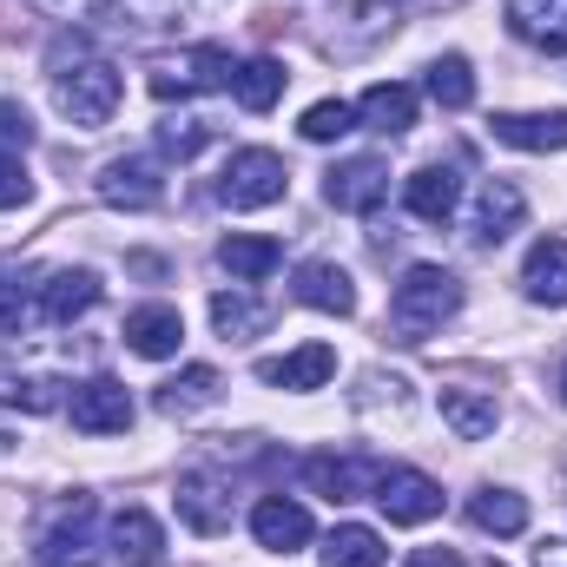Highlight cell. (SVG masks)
Returning a JSON list of instances; mask_svg holds the SVG:
<instances>
[{
  "mask_svg": "<svg viewBox=\"0 0 567 567\" xmlns=\"http://www.w3.org/2000/svg\"><path fill=\"white\" fill-rule=\"evenodd\" d=\"M370 495H377V508H383L396 528H423V522L442 515V482H429L423 468H383Z\"/></svg>",
  "mask_w": 567,
  "mask_h": 567,
  "instance_id": "cell-5",
  "label": "cell"
},
{
  "mask_svg": "<svg viewBox=\"0 0 567 567\" xmlns=\"http://www.w3.org/2000/svg\"><path fill=\"white\" fill-rule=\"evenodd\" d=\"M47 73H53V106L73 120V126H106L113 113H120V73H113V60H100L93 53V40L86 33H60L53 47H47Z\"/></svg>",
  "mask_w": 567,
  "mask_h": 567,
  "instance_id": "cell-1",
  "label": "cell"
},
{
  "mask_svg": "<svg viewBox=\"0 0 567 567\" xmlns=\"http://www.w3.org/2000/svg\"><path fill=\"white\" fill-rule=\"evenodd\" d=\"M178 522L192 528V535H225L231 528V495H225V482L218 475H205V468H192V475H178Z\"/></svg>",
  "mask_w": 567,
  "mask_h": 567,
  "instance_id": "cell-11",
  "label": "cell"
},
{
  "mask_svg": "<svg viewBox=\"0 0 567 567\" xmlns=\"http://www.w3.org/2000/svg\"><path fill=\"white\" fill-rule=\"evenodd\" d=\"M330 377H337V350L330 343H303L290 357H265L258 363V383H271V390H323Z\"/></svg>",
  "mask_w": 567,
  "mask_h": 567,
  "instance_id": "cell-14",
  "label": "cell"
},
{
  "mask_svg": "<svg viewBox=\"0 0 567 567\" xmlns=\"http://www.w3.org/2000/svg\"><path fill=\"white\" fill-rule=\"evenodd\" d=\"M429 100H435V106H449V113L475 106V73H468V60H462V53H442V60L429 66Z\"/></svg>",
  "mask_w": 567,
  "mask_h": 567,
  "instance_id": "cell-31",
  "label": "cell"
},
{
  "mask_svg": "<svg viewBox=\"0 0 567 567\" xmlns=\"http://www.w3.org/2000/svg\"><path fill=\"white\" fill-rule=\"evenodd\" d=\"M297 303H310V310H323V317H350V310H357V284H350L343 265L317 258V265L297 271Z\"/></svg>",
  "mask_w": 567,
  "mask_h": 567,
  "instance_id": "cell-21",
  "label": "cell"
},
{
  "mask_svg": "<svg viewBox=\"0 0 567 567\" xmlns=\"http://www.w3.org/2000/svg\"><path fill=\"white\" fill-rule=\"evenodd\" d=\"M225 396V377L212 370V363H192V370H178L172 383H158V410L165 416H198V410H212Z\"/></svg>",
  "mask_w": 567,
  "mask_h": 567,
  "instance_id": "cell-24",
  "label": "cell"
},
{
  "mask_svg": "<svg viewBox=\"0 0 567 567\" xmlns=\"http://www.w3.org/2000/svg\"><path fill=\"white\" fill-rule=\"evenodd\" d=\"M350 126H357V106H343V100H317V106H310V113L297 120V133H303L310 145H330V140H343Z\"/></svg>",
  "mask_w": 567,
  "mask_h": 567,
  "instance_id": "cell-33",
  "label": "cell"
},
{
  "mask_svg": "<svg viewBox=\"0 0 567 567\" xmlns=\"http://www.w3.org/2000/svg\"><path fill=\"white\" fill-rule=\"evenodd\" d=\"M468 522H475L482 535H522V528H528V502H522L515 488H482V495L468 502Z\"/></svg>",
  "mask_w": 567,
  "mask_h": 567,
  "instance_id": "cell-30",
  "label": "cell"
},
{
  "mask_svg": "<svg viewBox=\"0 0 567 567\" xmlns=\"http://www.w3.org/2000/svg\"><path fill=\"white\" fill-rule=\"evenodd\" d=\"M383 561H390V548L363 522H343V528L323 535V567H383Z\"/></svg>",
  "mask_w": 567,
  "mask_h": 567,
  "instance_id": "cell-28",
  "label": "cell"
},
{
  "mask_svg": "<svg viewBox=\"0 0 567 567\" xmlns=\"http://www.w3.org/2000/svg\"><path fill=\"white\" fill-rule=\"evenodd\" d=\"M284 185H290V172H284L278 152L245 145V152H231L225 172H218V205H231V212H265V205L284 198Z\"/></svg>",
  "mask_w": 567,
  "mask_h": 567,
  "instance_id": "cell-3",
  "label": "cell"
},
{
  "mask_svg": "<svg viewBox=\"0 0 567 567\" xmlns=\"http://www.w3.org/2000/svg\"><path fill=\"white\" fill-rule=\"evenodd\" d=\"M120 337H126L133 357H152V363H158V357H178V343H185V317H178L172 303H140V310L126 317Z\"/></svg>",
  "mask_w": 567,
  "mask_h": 567,
  "instance_id": "cell-17",
  "label": "cell"
},
{
  "mask_svg": "<svg viewBox=\"0 0 567 567\" xmlns=\"http://www.w3.org/2000/svg\"><path fill=\"white\" fill-rule=\"evenodd\" d=\"M218 265L231 271V284H265L284 265V245L278 238H251V231H231L218 245Z\"/></svg>",
  "mask_w": 567,
  "mask_h": 567,
  "instance_id": "cell-25",
  "label": "cell"
},
{
  "mask_svg": "<svg viewBox=\"0 0 567 567\" xmlns=\"http://www.w3.org/2000/svg\"><path fill=\"white\" fill-rule=\"evenodd\" d=\"M522 218H528V198H522V185H508V178H488L482 185V205H475V218H468V238L475 245H508L515 231H522Z\"/></svg>",
  "mask_w": 567,
  "mask_h": 567,
  "instance_id": "cell-10",
  "label": "cell"
},
{
  "mask_svg": "<svg viewBox=\"0 0 567 567\" xmlns=\"http://www.w3.org/2000/svg\"><path fill=\"white\" fill-rule=\"evenodd\" d=\"M403 567H462V555H455V548H416Z\"/></svg>",
  "mask_w": 567,
  "mask_h": 567,
  "instance_id": "cell-38",
  "label": "cell"
},
{
  "mask_svg": "<svg viewBox=\"0 0 567 567\" xmlns=\"http://www.w3.org/2000/svg\"><path fill=\"white\" fill-rule=\"evenodd\" d=\"M323 198L337 212H377L390 198V165L383 158H343L323 172Z\"/></svg>",
  "mask_w": 567,
  "mask_h": 567,
  "instance_id": "cell-9",
  "label": "cell"
},
{
  "mask_svg": "<svg viewBox=\"0 0 567 567\" xmlns=\"http://www.w3.org/2000/svg\"><path fill=\"white\" fill-rule=\"evenodd\" d=\"M508 33L542 53H567V0H508Z\"/></svg>",
  "mask_w": 567,
  "mask_h": 567,
  "instance_id": "cell-18",
  "label": "cell"
},
{
  "mask_svg": "<svg viewBox=\"0 0 567 567\" xmlns=\"http://www.w3.org/2000/svg\"><path fill=\"white\" fill-rule=\"evenodd\" d=\"M93 495H73L60 522L40 535V567H93Z\"/></svg>",
  "mask_w": 567,
  "mask_h": 567,
  "instance_id": "cell-6",
  "label": "cell"
},
{
  "mask_svg": "<svg viewBox=\"0 0 567 567\" xmlns=\"http://www.w3.org/2000/svg\"><path fill=\"white\" fill-rule=\"evenodd\" d=\"M93 303H100V278L93 271H53V278L40 284V317L47 323H73Z\"/></svg>",
  "mask_w": 567,
  "mask_h": 567,
  "instance_id": "cell-26",
  "label": "cell"
},
{
  "mask_svg": "<svg viewBox=\"0 0 567 567\" xmlns=\"http://www.w3.org/2000/svg\"><path fill=\"white\" fill-rule=\"evenodd\" d=\"M165 555V528L145 515V508H120L113 515V561L120 567H158Z\"/></svg>",
  "mask_w": 567,
  "mask_h": 567,
  "instance_id": "cell-23",
  "label": "cell"
},
{
  "mask_svg": "<svg viewBox=\"0 0 567 567\" xmlns=\"http://www.w3.org/2000/svg\"><path fill=\"white\" fill-rule=\"evenodd\" d=\"M488 133L515 152H567V113H495Z\"/></svg>",
  "mask_w": 567,
  "mask_h": 567,
  "instance_id": "cell-19",
  "label": "cell"
},
{
  "mask_svg": "<svg viewBox=\"0 0 567 567\" xmlns=\"http://www.w3.org/2000/svg\"><path fill=\"white\" fill-rule=\"evenodd\" d=\"M0 403H20V410L47 416V410H60V377H13L0 363Z\"/></svg>",
  "mask_w": 567,
  "mask_h": 567,
  "instance_id": "cell-32",
  "label": "cell"
},
{
  "mask_svg": "<svg viewBox=\"0 0 567 567\" xmlns=\"http://www.w3.org/2000/svg\"><path fill=\"white\" fill-rule=\"evenodd\" d=\"M455 310H462V284H455V271H442V265H410L403 284H396V297H390V323L410 343H423L429 330H442Z\"/></svg>",
  "mask_w": 567,
  "mask_h": 567,
  "instance_id": "cell-2",
  "label": "cell"
},
{
  "mask_svg": "<svg viewBox=\"0 0 567 567\" xmlns=\"http://www.w3.org/2000/svg\"><path fill=\"white\" fill-rule=\"evenodd\" d=\"M284 86H290V73H284V60H271V53H258V60H245L231 73V93H238L245 113H271L284 100Z\"/></svg>",
  "mask_w": 567,
  "mask_h": 567,
  "instance_id": "cell-27",
  "label": "cell"
},
{
  "mask_svg": "<svg viewBox=\"0 0 567 567\" xmlns=\"http://www.w3.org/2000/svg\"><path fill=\"white\" fill-rule=\"evenodd\" d=\"M66 416H73V429H86V435H126L133 429V396H126V383L93 377V383L73 390Z\"/></svg>",
  "mask_w": 567,
  "mask_h": 567,
  "instance_id": "cell-8",
  "label": "cell"
},
{
  "mask_svg": "<svg viewBox=\"0 0 567 567\" xmlns=\"http://www.w3.org/2000/svg\"><path fill=\"white\" fill-rule=\"evenodd\" d=\"M561 403H567V370H561Z\"/></svg>",
  "mask_w": 567,
  "mask_h": 567,
  "instance_id": "cell-40",
  "label": "cell"
},
{
  "mask_svg": "<svg viewBox=\"0 0 567 567\" xmlns=\"http://www.w3.org/2000/svg\"><path fill=\"white\" fill-rule=\"evenodd\" d=\"M27 198H33V178H27L20 152H0V212H13V205H27Z\"/></svg>",
  "mask_w": 567,
  "mask_h": 567,
  "instance_id": "cell-36",
  "label": "cell"
},
{
  "mask_svg": "<svg viewBox=\"0 0 567 567\" xmlns=\"http://www.w3.org/2000/svg\"><path fill=\"white\" fill-rule=\"evenodd\" d=\"M231 53L225 47H192V53H178V60H158L152 73H145V86L158 93V100H185V93H212V86H231Z\"/></svg>",
  "mask_w": 567,
  "mask_h": 567,
  "instance_id": "cell-4",
  "label": "cell"
},
{
  "mask_svg": "<svg viewBox=\"0 0 567 567\" xmlns=\"http://www.w3.org/2000/svg\"><path fill=\"white\" fill-rule=\"evenodd\" d=\"M377 475H383V468H370V462H357V455H310V462H303V482H310V495H323V502H357V495L377 488Z\"/></svg>",
  "mask_w": 567,
  "mask_h": 567,
  "instance_id": "cell-15",
  "label": "cell"
},
{
  "mask_svg": "<svg viewBox=\"0 0 567 567\" xmlns=\"http://www.w3.org/2000/svg\"><path fill=\"white\" fill-rule=\"evenodd\" d=\"M403 205H410V218H423V225H449L455 205H462L455 165H423V172H410V178H403Z\"/></svg>",
  "mask_w": 567,
  "mask_h": 567,
  "instance_id": "cell-13",
  "label": "cell"
},
{
  "mask_svg": "<svg viewBox=\"0 0 567 567\" xmlns=\"http://www.w3.org/2000/svg\"><path fill=\"white\" fill-rule=\"evenodd\" d=\"M0 145H33V120H27V106H13V100H0Z\"/></svg>",
  "mask_w": 567,
  "mask_h": 567,
  "instance_id": "cell-37",
  "label": "cell"
},
{
  "mask_svg": "<svg viewBox=\"0 0 567 567\" xmlns=\"http://www.w3.org/2000/svg\"><path fill=\"white\" fill-rule=\"evenodd\" d=\"M251 535H258V548H271V555H297V548L310 542V508L290 502V495H258Z\"/></svg>",
  "mask_w": 567,
  "mask_h": 567,
  "instance_id": "cell-12",
  "label": "cell"
},
{
  "mask_svg": "<svg viewBox=\"0 0 567 567\" xmlns=\"http://www.w3.org/2000/svg\"><path fill=\"white\" fill-rule=\"evenodd\" d=\"M357 120H363L370 133H383V140H403V133L416 126V93L396 86V80H383V86H370V93L357 100Z\"/></svg>",
  "mask_w": 567,
  "mask_h": 567,
  "instance_id": "cell-22",
  "label": "cell"
},
{
  "mask_svg": "<svg viewBox=\"0 0 567 567\" xmlns=\"http://www.w3.org/2000/svg\"><path fill=\"white\" fill-rule=\"evenodd\" d=\"M100 198L106 205H120V212H152V205H165V172H158V158H113L106 172H100Z\"/></svg>",
  "mask_w": 567,
  "mask_h": 567,
  "instance_id": "cell-7",
  "label": "cell"
},
{
  "mask_svg": "<svg viewBox=\"0 0 567 567\" xmlns=\"http://www.w3.org/2000/svg\"><path fill=\"white\" fill-rule=\"evenodd\" d=\"M205 140H212V126L192 120V113H165V120H158V152H172V158H198Z\"/></svg>",
  "mask_w": 567,
  "mask_h": 567,
  "instance_id": "cell-34",
  "label": "cell"
},
{
  "mask_svg": "<svg viewBox=\"0 0 567 567\" xmlns=\"http://www.w3.org/2000/svg\"><path fill=\"white\" fill-rule=\"evenodd\" d=\"M442 423L455 429L462 442H482V435H495V423H502V403L482 383H442Z\"/></svg>",
  "mask_w": 567,
  "mask_h": 567,
  "instance_id": "cell-16",
  "label": "cell"
},
{
  "mask_svg": "<svg viewBox=\"0 0 567 567\" xmlns=\"http://www.w3.org/2000/svg\"><path fill=\"white\" fill-rule=\"evenodd\" d=\"M212 323H218L225 343H245V337H258V330L271 323V310H265L258 297H245V290H218V297H212Z\"/></svg>",
  "mask_w": 567,
  "mask_h": 567,
  "instance_id": "cell-29",
  "label": "cell"
},
{
  "mask_svg": "<svg viewBox=\"0 0 567 567\" xmlns=\"http://www.w3.org/2000/svg\"><path fill=\"white\" fill-rule=\"evenodd\" d=\"M522 290L548 310H567V238H535V251L522 265Z\"/></svg>",
  "mask_w": 567,
  "mask_h": 567,
  "instance_id": "cell-20",
  "label": "cell"
},
{
  "mask_svg": "<svg viewBox=\"0 0 567 567\" xmlns=\"http://www.w3.org/2000/svg\"><path fill=\"white\" fill-rule=\"evenodd\" d=\"M7 449H13V429L0 423V455H7Z\"/></svg>",
  "mask_w": 567,
  "mask_h": 567,
  "instance_id": "cell-39",
  "label": "cell"
},
{
  "mask_svg": "<svg viewBox=\"0 0 567 567\" xmlns=\"http://www.w3.org/2000/svg\"><path fill=\"white\" fill-rule=\"evenodd\" d=\"M33 290H40V284L0 271V337H20V330H27V317H33Z\"/></svg>",
  "mask_w": 567,
  "mask_h": 567,
  "instance_id": "cell-35",
  "label": "cell"
}]
</instances>
